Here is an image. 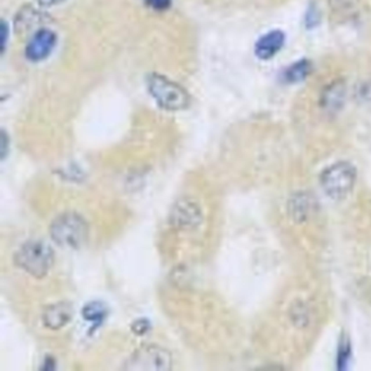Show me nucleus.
<instances>
[{"mask_svg":"<svg viewBox=\"0 0 371 371\" xmlns=\"http://www.w3.org/2000/svg\"><path fill=\"white\" fill-rule=\"evenodd\" d=\"M37 1H39V5L44 6V7H51V6L63 3L65 0H37Z\"/></svg>","mask_w":371,"mask_h":371,"instance_id":"16","label":"nucleus"},{"mask_svg":"<svg viewBox=\"0 0 371 371\" xmlns=\"http://www.w3.org/2000/svg\"><path fill=\"white\" fill-rule=\"evenodd\" d=\"M6 39H7V25L5 22L1 23V47H5Z\"/></svg>","mask_w":371,"mask_h":371,"instance_id":"17","label":"nucleus"},{"mask_svg":"<svg viewBox=\"0 0 371 371\" xmlns=\"http://www.w3.org/2000/svg\"><path fill=\"white\" fill-rule=\"evenodd\" d=\"M6 147H7V136H6L5 132L1 133V156L3 158L6 155Z\"/></svg>","mask_w":371,"mask_h":371,"instance_id":"18","label":"nucleus"},{"mask_svg":"<svg viewBox=\"0 0 371 371\" xmlns=\"http://www.w3.org/2000/svg\"><path fill=\"white\" fill-rule=\"evenodd\" d=\"M149 94L161 108L170 112L185 109L189 96L184 88L161 74H151L147 80Z\"/></svg>","mask_w":371,"mask_h":371,"instance_id":"3","label":"nucleus"},{"mask_svg":"<svg viewBox=\"0 0 371 371\" xmlns=\"http://www.w3.org/2000/svg\"><path fill=\"white\" fill-rule=\"evenodd\" d=\"M132 330L134 331L135 335H145L149 330V323L147 321H144V319L135 321L132 325Z\"/></svg>","mask_w":371,"mask_h":371,"instance_id":"14","label":"nucleus"},{"mask_svg":"<svg viewBox=\"0 0 371 371\" xmlns=\"http://www.w3.org/2000/svg\"><path fill=\"white\" fill-rule=\"evenodd\" d=\"M201 207L193 199H180L171 209L170 224L179 230H193L201 224Z\"/></svg>","mask_w":371,"mask_h":371,"instance_id":"6","label":"nucleus"},{"mask_svg":"<svg viewBox=\"0 0 371 371\" xmlns=\"http://www.w3.org/2000/svg\"><path fill=\"white\" fill-rule=\"evenodd\" d=\"M18 267L32 277L44 278L54 264V252L50 246L41 241L25 243L15 256Z\"/></svg>","mask_w":371,"mask_h":371,"instance_id":"1","label":"nucleus"},{"mask_svg":"<svg viewBox=\"0 0 371 371\" xmlns=\"http://www.w3.org/2000/svg\"><path fill=\"white\" fill-rule=\"evenodd\" d=\"M285 41L283 32L276 29L262 35L255 45V54L262 60H269L281 50Z\"/></svg>","mask_w":371,"mask_h":371,"instance_id":"9","label":"nucleus"},{"mask_svg":"<svg viewBox=\"0 0 371 371\" xmlns=\"http://www.w3.org/2000/svg\"><path fill=\"white\" fill-rule=\"evenodd\" d=\"M144 1L148 7L156 11H165L170 8L173 3V0H144Z\"/></svg>","mask_w":371,"mask_h":371,"instance_id":"13","label":"nucleus"},{"mask_svg":"<svg viewBox=\"0 0 371 371\" xmlns=\"http://www.w3.org/2000/svg\"><path fill=\"white\" fill-rule=\"evenodd\" d=\"M356 171L349 163H337L325 169L321 175V185L332 198H343L354 187Z\"/></svg>","mask_w":371,"mask_h":371,"instance_id":"4","label":"nucleus"},{"mask_svg":"<svg viewBox=\"0 0 371 371\" xmlns=\"http://www.w3.org/2000/svg\"><path fill=\"white\" fill-rule=\"evenodd\" d=\"M56 43L57 36L54 32L47 29H39L29 41L25 55L33 62L44 60L54 50Z\"/></svg>","mask_w":371,"mask_h":371,"instance_id":"7","label":"nucleus"},{"mask_svg":"<svg viewBox=\"0 0 371 371\" xmlns=\"http://www.w3.org/2000/svg\"><path fill=\"white\" fill-rule=\"evenodd\" d=\"M51 240L57 245L67 248H78L88 238V228L86 221L74 213L60 215L51 222Z\"/></svg>","mask_w":371,"mask_h":371,"instance_id":"2","label":"nucleus"},{"mask_svg":"<svg viewBox=\"0 0 371 371\" xmlns=\"http://www.w3.org/2000/svg\"><path fill=\"white\" fill-rule=\"evenodd\" d=\"M311 69L313 67H311V61L305 60V59L296 61L284 71V82L290 83V84L302 82L311 74Z\"/></svg>","mask_w":371,"mask_h":371,"instance_id":"12","label":"nucleus"},{"mask_svg":"<svg viewBox=\"0 0 371 371\" xmlns=\"http://www.w3.org/2000/svg\"><path fill=\"white\" fill-rule=\"evenodd\" d=\"M107 315V307L102 302H90L86 304L82 309V317L84 318V321L92 323L93 328H96V329L106 321Z\"/></svg>","mask_w":371,"mask_h":371,"instance_id":"11","label":"nucleus"},{"mask_svg":"<svg viewBox=\"0 0 371 371\" xmlns=\"http://www.w3.org/2000/svg\"><path fill=\"white\" fill-rule=\"evenodd\" d=\"M170 353L156 345H148L136 351L126 363L128 370L163 371L171 369Z\"/></svg>","mask_w":371,"mask_h":371,"instance_id":"5","label":"nucleus"},{"mask_svg":"<svg viewBox=\"0 0 371 371\" xmlns=\"http://www.w3.org/2000/svg\"><path fill=\"white\" fill-rule=\"evenodd\" d=\"M346 96V86L342 81L333 82L321 95V107L327 112H337L342 107Z\"/></svg>","mask_w":371,"mask_h":371,"instance_id":"10","label":"nucleus"},{"mask_svg":"<svg viewBox=\"0 0 371 371\" xmlns=\"http://www.w3.org/2000/svg\"><path fill=\"white\" fill-rule=\"evenodd\" d=\"M358 97L360 100H371V84L370 86H363L359 90Z\"/></svg>","mask_w":371,"mask_h":371,"instance_id":"15","label":"nucleus"},{"mask_svg":"<svg viewBox=\"0 0 371 371\" xmlns=\"http://www.w3.org/2000/svg\"><path fill=\"white\" fill-rule=\"evenodd\" d=\"M73 309L67 302L50 305L43 313V325L50 330H59L71 323Z\"/></svg>","mask_w":371,"mask_h":371,"instance_id":"8","label":"nucleus"}]
</instances>
